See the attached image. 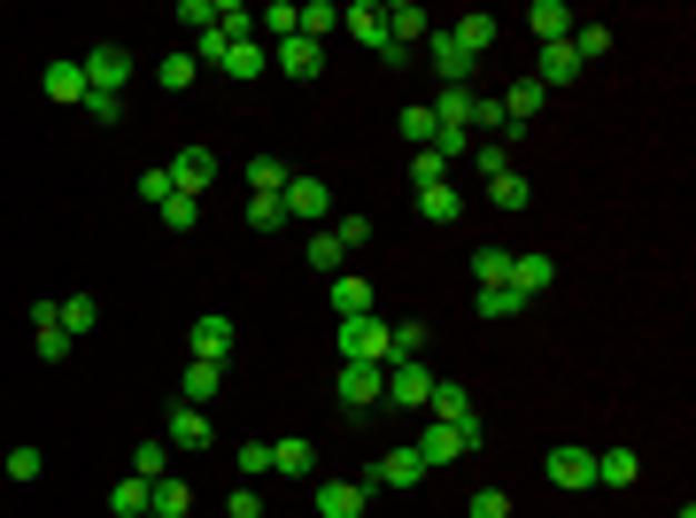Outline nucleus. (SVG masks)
I'll list each match as a JSON object with an SVG mask.
<instances>
[{
  "mask_svg": "<svg viewBox=\"0 0 696 518\" xmlns=\"http://www.w3.org/2000/svg\"><path fill=\"white\" fill-rule=\"evenodd\" d=\"M248 186H256V193H287V163L256 156V163H248Z\"/></svg>",
  "mask_w": 696,
  "mask_h": 518,
  "instance_id": "nucleus-49",
  "label": "nucleus"
},
{
  "mask_svg": "<svg viewBox=\"0 0 696 518\" xmlns=\"http://www.w3.org/2000/svg\"><path fill=\"white\" fill-rule=\"evenodd\" d=\"M635 480H643L635 449H596V488H635Z\"/></svg>",
  "mask_w": 696,
  "mask_h": 518,
  "instance_id": "nucleus-24",
  "label": "nucleus"
},
{
  "mask_svg": "<svg viewBox=\"0 0 696 518\" xmlns=\"http://www.w3.org/2000/svg\"><path fill=\"white\" fill-rule=\"evenodd\" d=\"M240 472L264 480V472H271V441H240Z\"/></svg>",
  "mask_w": 696,
  "mask_h": 518,
  "instance_id": "nucleus-54",
  "label": "nucleus"
},
{
  "mask_svg": "<svg viewBox=\"0 0 696 518\" xmlns=\"http://www.w3.org/2000/svg\"><path fill=\"white\" fill-rule=\"evenodd\" d=\"M279 225H287L279 193H248V232H279Z\"/></svg>",
  "mask_w": 696,
  "mask_h": 518,
  "instance_id": "nucleus-41",
  "label": "nucleus"
},
{
  "mask_svg": "<svg viewBox=\"0 0 696 518\" xmlns=\"http://www.w3.org/2000/svg\"><path fill=\"white\" fill-rule=\"evenodd\" d=\"M426 54H434V70H441L449 86H473V70H480V62L449 39V23H434V31H426Z\"/></svg>",
  "mask_w": 696,
  "mask_h": 518,
  "instance_id": "nucleus-9",
  "label": "nucleus"
},
{
  "mask_svg": "<svg viewBox=\"0 0 696 518\" xmlns=\"http://www.w3.org/2000/svg\"><path fill=\"white\" fill-rule=\"evenodd\" d=\"M356 480H364V496H379V488H395V496H402V488H418V480H426V457H418V449H387V457H371Z\"/></svg>",
  "mask_w": 696,
  "mask_h": 518,
  "instance_id": "nucleus-3",
  "label": "nucleus"
},
{
  "mask_svg": "<svg viewBox=\"0 0 696 518\" xmlns=\"http://www.w3.org/2000/svg\"><path fill=\"white\" fill-rule=\"evenodd\" d=\"M341 31L356 39V47H371L379 62H402V47L387 39V0H356V8H341Z\"/></svg>",
  "mask_w": 696,
  "mask_h": 518,
  "instance_id": "nucleus-2",
  "label": "nucleus"
},
{
  "mask_svg": "<svg viewBox=\"0 0 696 518\" xmlns=\"http://www.w3.org/2000/svg\"><path fill=\"white\" fill-rule=\"evenodd\" d=\"M271 62H279L287 78H318V70H326V47L295 31V39H279V54H271Z\"/></svg>",
  "mask_w": 696,
  "mask_h": 518,
  "instance_id": "nucleus-19",
  "label": "nucleus"
},
{
  "mask_svg": "<svg viewBox=\"0 0 696 518\" xmlns=\"http://www.w3.org/2000/svg\"><path fill=\"white\" fill-rule=\"evenodd\" d=\"M473 271H480V287H504V279H511V248H480Z\"/></svg>",
  "mask_w": 696,
  "mask_h": 518,
  "instance_id": "nucleus-47",
  "label": "nucleus"
},
{
  "mask_svg": "<svg viewBox=\"0 0 696 518\" xmlns=\"http://www.w3.org/2000/svg\"><path fill=\"white\" fill-rule=\"evenodd\" d=\"M93 318H101V302H93V295H70V302H62V333H70V341H78V333H93Z\"/></svg>",
  "mask_w": 696,
  "mask_h": 518,
  "instance_id": "nucleus-42",
  "label": "nucleus"
},
{
  "mask_svg": "<svg viewBox=\"0 0 696 518\" xmlns=\"http://www.w3.org/2000/svg\"><path fill=\"white\" fill-rule=\"evenodd\" d=\"M341 395L348 410H371V402H387V363H341Z\"/></svg>",
  "mask_w": 696,
  "mask_h": 518,
  "instance_id": "nucleus-7",
  "label": "nucleus"
},
{
  "mask_svg": "<svg viewBox=\"0 0 696 518\" xmlns=\"http://www.w3.org/2000/svg\"><path fill=\"white\" fill-rule=\"evenodd\" d=\"M148 511H156V518H186V511H193V488L163 472V480H156V504H148Z\"/></svg>",
  "mask_w": 696,
  "mask_h": 518,
  "instance_id": "nucleus-35",
  "label": "nucleus"
},
{
  "mask_svg": "<svg viewBox=\"0 0 696 518\" xmlns=\"http://www.w3.org/2000/svg\"><path fill=\"white\" fill-rule=\"evenodd\" d=\"M156 217H163L171 232H193V225H201V201H193V193H171V201H163Z\"/></svg>",
  "mask_w": 696,
  "mask_h": 518,
  "instance_id": "nucleus-46",
  "label": "nucleus"
},
{
  "mask_svg": "<svg viewBox=\"0 0 696 518\" xmlns=\"http://www.w3.org/2000/svg\"><path fill=\"white\" fill-rule=\"evenodd\" d=\"M473 132H488V140H511V117H504V93H473Z\"/></svg>",
  "mask_w": 696,
  "mask_h": 518,
  "instance_id": "nucleus-30",
  "label": "nucleus"
},
{
  "mask_svg": "<svg viewBox=\"0 0 696 518\" xmlns=\"http://www.w3.org/2000/svg\"><path fill=\"white\" fill-rule=\"evenodd\" d=\"M410 449L426 457V472H441V465H457V457H480V449H488V426H480V418H465V426L426 418V434H418Z\"/></svg>",
  "mask_w": 696,
  "mask_h": 518,
  "instance_id": "nucleus-1",
  "label": "nucleus"
},
{
  "mask_svg": "<svg viewBox=\"0 0 696 518\" xmlns=\"http://www.w3.org/2000/svg\"><path fill=\"white\" fill-rule=\"evenodd\" d=\"M449 39H457V47L480 62V54L496 47V16H480V8H473V16H457V23H449Z\"/></svg>",
  "mask_w": 696,
  "mask_h": 518,
  "instance_id": "nucleus-26",
  "label": "nucleus"
},
{
  "mask_svg": "<svg viewBox=\"0 0 696 518\" xmlns=\"http://www.w3.org/2000/svg\"><path fill=\"white\" fill-rule=\"evenodd\" d=\"M279 209H287V217H302V225L318 232V225L334 217V193H326V178H287V193H279Z\"/></svg>",
  "mask_w": 696,
  "mask_h": 518,
  "instance_id": "nucleus-6",
  "label": "nucleus"
},
{
  "mask_svg": "<svg viewBox=\"0 0 696 518\" xmlns=\"http://www.w3.org/2000/svg\"><path fill=\"white\" fill-rule=\"evenodd\" d=\"M256 31H271V39H295L302 23H295V0H271V8H256Z\"/></svg>",
  "mask_w": 696,
  "mask_h": 518,
  "instance_id": "nucleus-39",
  "label": "nucleus"
},
{
  "mask_svg": "<svg viewBox=\"0 0 696 518\" xmlns=\"http://www.w3.org/2000/svg\"><path fill=\"white\" fill-rule=\"evenodd\" d=\"M519 310H526V295L511 279H504V287H480V318H488V326H496V318H519Z\"/></svg>",
  "mask_w": 696,
  "mask_h": 518,
  "instance_id": "nucleus-36",
  "label": "nucleus"
},
{
  "mask_svg": "<svg viewBox=\"0 0 696 518\" xmlns=\"http://www.w3.org/2000/svg\"><path fill=\"white\" fill-rule=\"evenodd\" d=\"M39 93L54 101V109H86V62H47V78H39Z\"/></svg>",
  "mask_w": 696,
  "mask_h": 518,
  "instance_id": "nucleus-10",
  "label": "nucleus"
},
{
  "mask_svg": "<svg viewBox=\"0 0 696 518\" xmlns=\"http://www.w3.org/2000/svg\"><path fill=\"white\" fill-rule=\"evenodd\" d=\"M541 101H549V93H541L534 78H519V86L504 93V117H511V132H519V124H534V117H541Z\"/></svg>",
  "mask_w": 696,
  "mask_h": 518,
  "instance_id": "nucleus-28",
  "label": "nucleus"
},
{
  "mask_svg": "<svg viewBox=\"0 0 696 518\" xmlns=\"http://www.w3.org/2000/svg\"><path fill=\"white\" fill-rule=\"evenodd\" d=\"M418 217H426V225H457V217H465L457 186H426V193H418Z\"/></svg>",
  "mask_w": 696,
  "mask_h": 518,
  "instance_id": "nucleus-31",
  "label": "nucleus"
},
{
  "mask_svg": "<svg viewBox=\"0 0 696 518\" xmlns=\"http://www.w3.org/2000/svg\"><path fill=\"white\" fill-rule=\"evenodd\" d=\"M232 341H240V333H232V318H193L186 356H193V363H225V356H232Z\"/></svg>",
  "mask_w": 696,
  "mask_h": 518,
  "instance_id": "nucleus-8",
  "label": "nucleus"
},
{
  "mask_svg": "<svg viewBox=\"0 0 696 518\" xmlns=\"http://www.w3.org/2000/svg\"><path fill=\"white\" fill-rule=\"evenodd\" d=\"M148 518H156V511H148Z\"/></svg>",
  "mask_w": 696,
  "mask_h": 518,
  "instance_id": "nucleus-61",
  "label": "nucleus"
},
{
  "mask_svg": "<svg viewBox=\"0 0 696 518\" xmlns=\"http://www.w3.org/2000/svg\"><path fill=\"white\" fill-rule=\"evenodd\" d=\"M310 511L318 518H364L371 511V496H364V480H326V488L310 496Z\"/></svg>",
  "mask_w": 696,
  "mask_h": 518,
  "instance_id": "nucleus-11",
  "label": "nucleus"
},
{
  "mask_svg": "<svg viewBox=\"0 0 696 518\" xmlns=\"http://www.w3.org/2000/svg\"><path fill=\"white\" fill-rule=\"evenodd\" d=\"M225 47H232V39H225V31H217V23H209V31H201V39H193V62H225Z\"/></svg>",
  "mask_w": 696,
  "mask_h": 518,
  "instance_id": "nucleus-58",
  "label": "nucleus"
},
{
  "mask_svg": "<svg viewBox=\"0 0 696 518\" xmlns=\"http://www.w3.org/2000/svg\"><path fill=\"white\" fill-rule=\"evenodd\" d=\"M132 472H140V480H163V472H171V441H140V449H132Z\"/></svg>",
  "mask_w": 696,
  "mask_h": 518,
  "instance_id": "nucleus-43",
  "label": "nucleus"
},
{
  "mask_svg": "<svg viewBox=\"0 0 696 518\" xmlns=\"http://www.w3.org/2000/svg\"><path fill=\"white\" fill-rule=\"evenodd\" d=\"M178 23H193V39L217 23V0H178Z\"/></svg>",
  "mask_w": 696,
  "mask_h": 518,
  "instance_id": "nucleus-53",
  "label": "nucleus"
},
{
  "mask_svg": "<svg viewBox=\"0 0 696 518\" xmlns=\"http://www.w3.org/2000/svg\"><path fill=\"white\" fill-rule=\"evenodd\" d=\"M410 186H418V193H426V186H449V156L418 148V156H410Z\"/></svg>",
  "mask_w": 696,
  "mask_h": 518,
  "instance_id": "nucleus-37",
  "label": "nucleus"
},
{
  "mask_svg": "<svg viewBox=\"0 0 696 518\" xmlns=\"http://www.w3.org/2000/svg\"><path fill=\"white\" fill-rule=\"evenodd\" d=\"M426 418H441V426H465V418H473V395H465L457 379H434V395H426Z\"/></svg>",
  "mask_w": 696,
  "mask_h": 518,
  "instance_id": "nucleus-23",
  "label": "nucleus"
},
{
  "mask_svg": "<svg viewBox=\"0 0 696 518\" xmlns=\"http://www.w3.org/2000/svg\"><path fill=\"white\" fill-rule=\"evenodd\" d=\"M156 78H163L171 93H186V86L201 78V62H193V54H163V70H156Z\"/></svg>",
  "mask_w": 696,
  "mask_h": 518,
  "instance_id": "nucleus-48",
  "label": "nucleus"
},
{
  "mask_svg": "<svg viewBox=\"0 0 696 518\" xmlns=\"http://www.w3.org/2000/svg\"><path fill=\"white\" fill-rule=\"evenodd\" d=\"M31 333H39V356L62 363L70 356V333H62V302H31Z\"/></svg>",
  "mask_w": 696,
  "mask_h": 518,
  "instance_id": "nucleus-15",
  "label": "nucleus"
},
{
  "mask_svg": "<svg viewBox=\"0 0 696 518\" xmlns=\"http://www.w3.org/2000/svg\"><path fill=\"white\" fill-rule=\"evenodd\" d=\"M580 78V54H573V39H549L541 47V70H534V86L549 93V86H573Z\"/></svg>",
  "mask_w": 696,
  "mask_h": 518,
  "instance_id": "nucleus-20",
  "label": "nucleus"
},
{
  "mask_svg": "<svg viewBox=\"0 0 696 518\" xmlns=\"http://www.w3.org/2000/svg\"><path fill=\"white\" fill-rule=\"evenodd\" d=\"M334 310H341V318H364V310H371V279H364V271H341V279H334Z\"/></svg>",
  "mask_w": 696,
  "mask_h": 518,
  "instance_id": "nucleus-29",
  "label": "nucleus"
},
{
  "mask_svg": "<svg viewBox=\"0 0 696 518\" xmlns=\"http://www.w3.org/2000/svg\"><path fill=\"white\" fill-rule=\"evenodd\" d=\"M264 62H271V54H264V47H256V39H232V47H225V62H217V70H225V78H240V86H248V78H264Z\"/></svg>",
  "mask_w": 696,
  "mask_h": 518,
  "instance_id": "nucleus-27",
  "label": "nucleus"
},
{
  "mask_svg": "<svg viewBox=\"0 0 696 518\" xmlns=\"http://www.w3.org/2000/svg\"><path fill=\"white\" fill-rule=\"evenodd\" d=\"M434 132H441L434 109H402V140H410V148H434Z\"/></svg>",
  "mask_w": 696,
  "mask_h": 518,
  "instance_id": "nucleus-50",
  "label": "nucleus"
},
{
  "mask_svg": "<svg viewBox=\"0 0 696 518\" xmlns=\"http://www.w3.org/2000/svg\"><path fill=\"white\" fill-rule=\"evenodd\" d=\"M334 240H341V248H364V240H371V217H341Z\"/></svg>",
  "mask_w": 696,
  "mask_h": 518,
  "instance_id": "nucleus-59",
  "label": "nucleus"
},
{
  "mask_svg": "<svg viewBox=\"0 0 696 518\" xmlns=\"http://www.w3.org/2000/svg\"><path fill=\"white\" fill-rule=\"evenodd\" d=\"M573 23H580V16H573L565 0H534V8H526V31H534L541 47H549V39H573Z\"/></svg>",
  "mask_w": 696,
  "mask_h": 518,
  "instance_id": "nucleus-18",
  "label": "nucleus"
},
{
  "mask_svg": "<svg viewBox=\"0 0 696 518\" xmlns=\"http://www.w3.org/2000/svg\"><path fill=\"white\" fill-rule=\"evenodd\" d=\"M171 193H178V186H171V171H140V201H156V209H163Z\"/></svg>",
  "mask_w": 696,
  "mask_h": 518,
  "instance_id": "nucleus-57",
  "label": "nucleus"
},
{
  "mask_svg": "<svg viewBox=\"0 0 696 518\" xmlns=\"http://www.w3.org/2000/svg\"><path fill=\"white\" fill-rule=\"evenodd\" d=\"M209 441H217V434H209V418H201L193 402H178V410H171V449H178V457H201Z\"/></svg>",
  "mask_w": 696,
  "mask_h": 518,
  "instance_id": "nucleus-17",
  "label": "nucleus"
},
{
  "mask_svg": "<svg viewBox=\"0 0 696 518\" xmlns=\"http://www.w3.org/2000/svg\"><path fill=\"white\" fill-rule=\"evenodd\" d=\"M163 171H171V186H178V193H193V201H201V186L217 178V156H209V148H178V156L163 163Z\"/></svg>",
  "mask_w": 696,
  "mask_h": 518,
  "instance_id": "nucleus-14",
  "label": "nucleus"
},
{
  "mask_svg": "<svg viewBox=\"0 0 696 518\" xmlns=\"http://www.w3.org/2000/svg\"><path fill=\"white\" fill-rule=\"evenodd\" d=\"M86 86H93V93L132 86V54H125V47H93V54H86Z\"/></svg>",
  "mask_w": 696,
  "mask_h": 518,
  "instance_id": "nucleus-12",
  "label": "nucleus"
},
{
  "mask_svg": "<svg viewBox=\"0 0 696 518\" xmlns=\"http://www.w3.org/2000/svg\"><path fill=\"white\" fill-rule=\"evenodd\" d=\"M465 518H511V496H504V488H480V496L465 504Z\"/></svg>",
  "mask_w": 696,
  "mask_h": 518,
  "instance_id": "nucleus-51",
  "label": "nucleus"
},
{
  "mask_svg": "<svg viewBox=\"0 0 696 518\" xmlns=\"http://www.w3.org/2000/svg\"><path fill=\"white\" fill-rule=\"evenodd\" d=\"M573 54H580V70H588L596 54H612V31H604V23H573Z\"/></svg>",
  "mask_w": 696,
  "mask_h": 518,
  "instance_id": "nucleus-40",
  "label": "nucleus"
},
{
  "mask_svg": "<svg viewBox=\"0 0 696 518\" xmlns=\"http://www.w3.org/2000/svg\"><path fill=\"white\" fill-rule=\"evenodd\" d=\"M426 395H434V371H426V363H387V402L426 410Z\"/></svg>",
  "mask_w": 696,
  "mask_h": 518,
  "instance_id": "nucleus-13",
  "label": "nucleus"
},
{
  "mask_svg": "<svg viewBox=\"0 0 696 518\" xmlns=\"http://www.w3.org/2000/svg\"><path fill=\"white\" fill-rule=\"evenodd\" d=\"M426 341H434V326H426V318L387 326V363H426Z\"/></svg>",
  "mask_w": 696,
  "mask_h": 518,
  "instance_id": "nucleus-16",
  "label": "nucleus"
},
{
  "mask_svg": "<svg viewBox=\"0 0 696 518\" xmlns=\"http://www.w3.org/2000/svg\"><path fill=\"white\" fill-rule=\"evenodd\" d=\"M225 518H264V504H256V488H240V496L225 504Z\"/></svg>",
  "mask_w": 696,
  "mask_h": 518,
  "instance_id": "nucleus-60",
  "label": "nucleus"
},
{
  "mask_svg": "<svg viewBox=\"0 0 696 518\" xmlns=\"http://www.w3.org/2000/svg\"><path fill=\"white\" fill-rule=\"evenodd\" d=\"M217 31H225V39H256V8H240V0H217Z\"/></svg>",
  "mask_w": 696,
  "mask_h": 518,
  "instance_id": "nucleus-38",
  "label": "nucleus"
},
{
  "mask_svg": "<svg viewBox=\"0 0 696 518\" xmlns=\"http://www.w3.org/2000/svg\"><path fill=\"white\" fill-rule=\"evenodd\" d=\"M549 279H557V256H541V248H526V256H511V287H519L526 302H534V295L549 287Z\"/></svg>",
  "mask_w": 696,
  "mask_h": 518,
  "instance_id": "nucleus-21",
  "label": "nucleus"
},
{
  "mask_svg": "<svg viewBox=\"0 0 696 518\" xmlns=\"http://www.w3.org/2000/svg\"><path fill=\"white\" fill-rule=\"evenodd\" d=\"M341 363H387V326L364 310V318H341Z\"/></svg>",
  "mask_w": 696,
  "mask_h": 518,
  "instance_id": "nucleus-5",
  "label": "nucleus"
},
{
  "mask_svg": "<svg viewBox=\"0 0 696 518\" xmlns=\"http://www.w3.org/2000/svg\"><path fill=\"white\" fill-rule=\"evenodd\" d=\"M488 193H496V209H526V201H534V186H526L519 171H496L488 178Z\"/></svg>",
  "mask_w": 696,
  "mask_h": 518,
  "instance_id": "nucleus-44",
  "label": "nucleus"
},
{
  "mask_svg": "<svg viewBox=\"0 0 696 518\" xmlns=\"http://www.w3.org/2000/svg\"><path fill=\"white\" fill-rule=\"evenodd\" d=\"M39 472H47L39 449H8V480H39Z\"/></svg>",
  "mask_w": 696,
  "mask_h": 518,
  "instance_id": "nucleus-55",
  "label": "nucleus"
},
{
  "mask_svg": "<svg viewBox=\"0 0 696 518\" xmlns=\"http://www.w3.org/2000/svg\"><path fill=\"white\" fill-rule=\"evenodd\" d=\"M148 504H156V480H140V472H125V480L109 488V511L117 518H148Z\"/></svg>",
  "mask_w": 696,
  "mask_h": 518,
  "instance_id": "nucleus-25",
  "label": "nucleus"
},
{
  "mask_svg": "<svg viewBox=\"0 0 696 518\" xmlns=\"http://www.w3.org/2000/svg\"><path fill=\"white\" fill-rule=\"evenodd\" d=\"M341 263H348L341 240H334V232H310V271H334V279H341Z\"/></svg>",
  "mask_w": 696,
  "mask_h": 518,
  "instance_id": "nucleus-45",
  "label": "nucleus"
},
{
  "mask_svg": "<svg viewBox=\"0 0 696 518\" xmlns=\"http://www.w3.org/2000/svg\"><path fill=\"white\" fill-rule=\"evenodd\" d=\"M295 23H302V39L326 47V31H341V8H334V0H310V8H295Z\"/></svg>",
  "mask_w": 696,
  "mask_h": 518,
  "instance_id": "nucleus-33",
  "label": "nucleus"
},
{
  "mask_svg": "<svg viewBox=\"0 0 696 518\" xmlns=\"http://www.w3.org/2000/svg\"><path fill=\"white\" fill-rule=\"evenodd\" d=\"M541 472H549V488H565V496H580V488H596V449H573V441H557Z\"/></svg>",
  "mask_w": 696,
  "mask_h": 518,
  "instance_id": "nucleus-4",
  "label": "nucleus"
},
{
  "mask_svg": "<svg viewBox=\"0 0 696 518\" xmlns=\"http://www.w3.org/2000/svg\"><path fill=\"white\" fill-rule=\"evenodd\" d=\"M310 465H318V449H310V441H271V472H287V480H310Z\"/></svg>",
  "mask_w": 696,
  "mask_h": 518,
  "instance_id": "nucleus-32",
  "label": "nucleus"
},
{
  "mask_svg": "<svg viewBox=\"0 0 696 518\" xmlns=\"http://www.w3.org/2000/svg\"><path fill=\"white\" fill-rule=\"evenodd\" d=\"M86 117L93 124H125V93H86Z\"/></svg>",
  "mask_w": 696,
  "mask_h": 518,
  "instance_id": "nucleus-52",
  "label": "nucleus"
},
{
  "mask_svg": "<svg viewBox=\"0 0 696 518\" xmlns=\"http://www.w3.org/2000/svg\"><path fill=\"white\" fill-rule=\"evenodd\" d=\"M434 124L441 132H473V86H441L434 93Z\"/></svg>",
  "mask_w": 696,
  "mask_h": 518,
  "instance_id": "nucleus-22",
  "label": "nucleus"
},
{
  "mask_svg": "<svg viewBox=\"0 0 696 518\" xmlns=\"http://www.w3.org/2000/svg\"><path fill=\"white\" fill-rule=\"evenodd\" d=\"M473 156H480V178L511 171V148H504V140H480V148H473Z\"/></svg>",
  "mask_w": 696,
  "mask_h": 518,
  "instance_id": "nucleus-56",
  "label": "nucleus"
},
{
  "mask_svg": "<svg viewBox=\"0 0 696 518\" xmlns=\"http://www.w3.org/2000/svg\"><path fill=\"white\" fill-rule=\"evenodd\" d=\"M217 387H225V363H193V356H186V402L201 410V402H209Z\"/></svg>",
  "mask_w": 696,
  "mask_h": 518,
  "instance_id": "nucleus-34",
  "label": "nucleus"
}]
</instances>
